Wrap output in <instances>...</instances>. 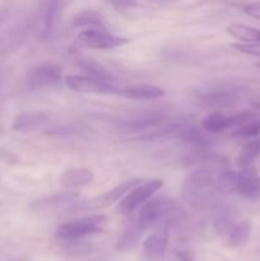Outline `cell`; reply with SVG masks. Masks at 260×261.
Returning <instances> with one entry per match:
<instances>
[{
    "mask_svg": "<svg viewBox=\"0 0 260 261\" xmlns=\"http://www.w3.org/2000/svg\"><path fill=\"white\" fill-rule=\"evenodd\" d=\"M171 227L161 222L153 227V231L142 245V257L144 261H162L165 257L170 240Z\"/></svg>",
    "mask_w": 260,
    "mask_h": 261,
    "instance_id": "obj_6",
    "label": "cell"
},
{
    "mask_svg": "<svg viewBox=\"0 0 260 261\" xmlns=\"http://www.w3.org/2000/svg\"><path fill=\"white\" fill-rule=\"evenodd\" d=\"M195 97L203 106L209 109H224L232 106L239 99L240 89L227 84H212L199 89Z\"/></svg>",
    "mask_w": 260,
    "mask_h": 261,
    "instance_id": "obj_3",
    "label": "cell"
},
{
    "mask_svg": "<svg viewBox=\"0 0 260 261\" xmlns=\"http://www.w3.org/2000/svg\"><path fill=\"white\" fill-rule=\"evenodd\" d=\"M121 97L134 101H152V99L162 98L165 96V89L154 84H134V86L125 87L119 89Z\"/></svg>",
    "mask_w": 260,
    "mask_h": 261,
    "instance_id": "obj_16",
    "label": "cell"
},
{
    "mask_svg": "<svg viewBox=\"0 0 260 261\" xmlns=\"http://www.w3.org/2000/svg\"><path fill=\"white\" fill-rule=\"evenodd\" d=\"M76 129L71 125H55V126L47 129L46 134L47 135H55V137H63V135H71L75 134Z\"/></svg>",
    "mask_w": 260,
    "mask_h": 261,
    "instance_id": "obj_28",
    "label": "cell"
},
{
    "mask_svg": "<svg viewBox=\"0 0 260 261\" xmlns=\"http://www.w3.org/2000/svg\"><path fill=\"white\" fill-rule=\"evenodd\" d=\"M260 154V139H252L250 142H247L244 147L240 150L239 158H237V162L241 167H247V166L251 165L255 160L257 158V155Z\"/></svg>",
    "mask_w": 260,
    "mask_h": 261,
    "instance_id": "obj_25",
    "label": "cell"
},
{
    "mask_svg": "<svg viewBox=\"0 0 260 261\" xmlns=\"http://www.w3.org/2000/svg\"><path fill=\"white\" fill-rule=\"evenodd\" d=\"M227 33L231 37L241 41L242 43L260 42V30L242 23H232L226 28Z\"/></svg>",
    "mask_w": 260,
    "mask_h": 261,
    "instance_id": "obj_24",
    "label": "cell"
},
{
    "mask_svg": "<svg viewBox=\"0 0 260 261\" xmlns=\"http://www.w3.org/2000/svg\"><path fill=\"white\" fill-rule=\"evenodd\" d=\"M28 23L25 20L18 22L9 30L0 33V64L7 59L12 51L19 47L27 36Z\"/></svg>",
    "mask_w": 260,
    "mask_h": 261,
    "instance_id": "obj_10",
    "label": "cell"
},
{
    "mask_svg": "<svg viewBox=\"0 0 260 261\" xmlns=\"http://www.w3.org/2000/svg\"><path fill=\"white\" fill-rule=\"evenodd\" d=\"M162 180H149L145 182H139L135 185L124 198L121 199L119 205V212L122 216H130L137 209H139L147 200H149L160 189H162Z\"/></svg>",
    "mask_w": 260,
    "mask_h": 261,
    "instance_id": "obj_4",
    "label": "cell"
},
{
    "mask_svg": "<svg viewBox=\"0 0 260 261\" xmlns=\"http://www.w3.org/2000/svg\"><path fill=\"white\" fill-rule=\"evenodd\" d=\"M65 84L69 89L78 93L86 94H117L119 89L112 86V83L99 81L89 75H68Z\"/></svg>",
    "mask_w": 260,
    "mask_h": 261,
    "instance_id": "obj_9",
    "label": "cell"
},
{
    "mask_svg": "<svg viewBox=\"0 0 260 261\" xmlns=\"http://www.w3.org/2000/svg\"><path fill=\"white\" fill-rule=\"evenodd\" d=\"M63 78V69L53 61H42L28 70L25 87L28 91H42L58 86Z\"/></svg>",
    "mask_w": 260,
    "mask_h": 261,
    "instance_id": "obj_2",
    "label": "cell"
},
{
    "mask_svg": "<svg viewBox=\"0 0 260 261\" xmlns=\"http://www.w3.org/2000/svg\"><path fill=\"white\" fill-rule=\"evenodd\" d=\"M178 139H181V142L185 145H188L189 148H191L194 152V154H198V153H205L208 152L209 148L213 144V139L209 138L205 134V130H201L199 127L194 126V125H186L181 133L178 134Z\"/></svg>",
    "mask_w": 260,
    "mask_h": 261,
    "instance_id": "obj_12",
    "label": "cell"
},
{
    "mask_svg": "<svg viewBox=\"0 0 260 261\" xmlns=\"http://www.w3.org/2000/svg\"><path fill=\"white\" fill-rule=\"evenodd\" d=\"M81 45L94 50H112L129 42V38L110 33L106 28H88L79 32Z\"/></svg>",
    "mask_w": 260,
    "mask_h": 261,
    "instance_id": "obj_5",
    "label": "cell"
},
{
    "mask_svg": "<svg viewBox=\"0 0 260 261\" xmlns=\"http://www.w3.org/2000/svg\"><path fill=\"white\" fill-rule=\"evenodd\" d=\"M139 182H142V180H139V178H132V180L124 181V182H121L120 185L105 191L101 195L94 196V198L88 199V200L84 201L79 200V203L76 204V208L86 209V211H98V209L107 208V206L112 205V204L116 203L117 200L124 198V196Z\"/></svg>",
    "mask_w": 260,
    "mask_h": 261,
    "instance_id": "obj_7",
    "label": "cell"
},
{
    "mask_svg": "<svg viewBox=\"0 0 260 261\" xmlns=\"http://www.w3.org/2000/svg\"><path fill=\"white\" fill-rule=\"evenodd\" d=\"M255 66H256V68H259V69H260V61H257V63L255 64Z\"/></svg>",
    "mask_w": 260,
    "mask_h": 261,
    "instance_id": "obj_32",
    "label": "cell"
},
{
    "mask_svg": "<svg viewBox=\"0 0 260 261\" xmlns=\"http://www.w3.org/2000/svg\"><path fill=\"white\" fill-rule=\"evenodd\" d=\"M167 204L168 198H165V196H152L149 200L145 201L140 206L137 218H135L140 228L145 232L147 229L153 228L158 223H161L165 218Z\"/></svg>",
    "mask_w": 260,
    "mask_h": 261,
    "instance_id": "obj_8",
    "label": "cell"
},
{
    "mask_svg": "<svg viewBox=\"0 0 260 261\" xmlns=\"http://www.w3.org/2000/svg\"><path fill=\"white\" fill-rule=\"evenodd\" d=\"M245 14H247L249 17L255 18V19L260 20V3H251V4H247L244 7Z\"/></svg>",
    "mask_w": 260,
    "mask_h": 261,
    "instance_id": "obj_31",
    "label": "cell"
},
{
    "mask_svg": "<svg viewBox=\"0 0 260 261\" xmlns=\"http://www.w3.org/2000/svg\"><path fill=\"white\" fill-rule=\"evenodd\" d=\"M76 63H78V65L81 66V69L87 74V75L93 76V78L99 79V81L107 82V83H112V82H114L112 74L110 73L101 63L94 60L93 58L78 55L76 56Z\"/></svg>",
    "mask_w": 260,
    "mask_h": 261,
    "instance_id": "obj_19",
    "label": "cell"
},
{
    "mask_svg": "<svg viewBox=\"0 0 260 261\" xmlns=\"http://www.w3.org/2000/svg\"><path fill=\"white\" fill-rule=\"evenodd\" d=\"M48 120H50V114L46 111L23 112L13 120L12 129L18 133H31L45 126Z\"/></svg>",
    "mask_w": 260,
    "mask_h": 261,
    "instance_id": "obj_13",
    "label": "cell"
},
{
    "mask_svg": "<svg viewBox=\"0 0 260 261\" xmlns=\"http://www.w3.org/2000/svg\"><path fill=\"white\" fill-rule=\"evenodd\" d=\"M143 233H144V231L140 228L139 224L134 219L132 223L127 224L126 228L124 229L121 236L117 240L116 250L120 252H129L135 250L139 245L140 240H142Z\"/></svg>",
    "mask_w": 260,
    "mask_h": 261,
    "instance_id": "obj_18",
    "label": "cell"
},
{
    "mask_svg": "<svg viewBox=\"0 0 260 261\" xmlns=\"http://www.w3.org/2000/svg\"><path fill=\"white\" fill-rule=\"evenodd\" d=\"M213 218H212V224H213L214 231L217 232L221 236H226L228 233V231L231 229V227L233 226L236 222H235V216L233 211L228 206L224 205H218L216 209H213Z\"/></svg>",
    "mask_w": 260,
    "mask_h": 261,
    "instance_id": "obj_21",
    "label": "cell"
},
{
    "mask_svg": "<svg viewBox=\"0 0 260 261\" xmlns=\"http://www.w3.org/2000/svg\"><path fill=\"white\" fill-rule=\"evenodd\" d=\"M170 261H195L194 254L189 250H176L171 254Z\"/></svg>",
    "mask_w": 260,
    "mask_h": 261,
    "instance_id": "obj_30",
    "label": "cell"
},
{
    "mask_svg": "<svg viewBox=\"0 0 260 261\" xmlns=\"http://www.w3.org/2000/svg\"><path fill=\"white\" fill-rule=\"evenodd\" d=\"M236 193L246 199H257L260 196V175L250 166L237 172Z\"/></svg>",
    "mask_w": 260,
    "mask_h": 261,
    "instance_id": "obj_11",
    "label": "cell"
},
{
    "mask_svg": "<svg viewBox=\"0 0 260 261\" xmlns=\"http://www.w3.org/2000/svg\"><path fill=\"white\" fill-rule=\"evenodd\" d=\"M232 135L236 138H245V139H250V138L259 137L260 135V119L256 116V117H254V119L246 121L245 124L235 127Z\"/></svg>",
    "mask_w": 260,
    "mask_h": 261,
    "instance_id": "obj_26",
    "label": "cell"
},
{
    "mask_svg": "<svg viewBox=\"0 0 260 261\" xmlns=\"http://www.w3.org/2000/svg\"><path fill=\"white\" fill-rule=\"evenodd\" d=\"M166 121V116L161 112H148L139 116L124 120L120 124V127L126 132H144L148 133Z\"/></svg>",
    "mask_w": 260,
    "mask_h": 261,
    "instance_id": "obj_14",
    "label": "cell"
},
{
    "mask_svg": "<svg viewBox=\"0 0 260 261\" xmlns=\"http://www.w3.org/2000/svg\"><path fill=\"white\" fill-rule=\"evenodd\" d=\"M201 129L205 130L206 133L211 134H219L226 130L232 127V120L231 116H226L219 112H212V114L206 115L203 120H201Z\"/></svg>",
    "mask_w": 260,
    "mask_h": 261,
    "instance_id": "obj_23",
    "label": "cell"
},
{
    "mask_svg": "<svg viewBox=\"0 0 260 261\" xmlns=\"http://www.w3.org/2000/svg\"><path fill=\"white\" fill-rule=\"evenodd\" d=\"M79 200H81L79 194L69 190L54 194L48 198L37 200L33 204V206H37L38 209H56L61 208V206H74V208H76V204L79 203Z\"/></svg>",
    "mask_w": 260,
    "mask_h": 261,
    "instance_id": "obj_17",
    "label": "cell"
},
{
    "mask_svg": "<svg viewBox=\"0 0 260 261\" xmlns=\"http://www.w3.org/2000/svg\"><path fill=\"white\" fill-rule=\"evenodd\" d=\"M106 2L119 12L133 9L138 4V0H106Z\"/></svg>",
    "mask_w": 260,
    "mask_h": 261,
    "instance_id": "obj_29",
    "label": "cell"
},
{
    "mask_svg": "<svg viewBox=\"0 0 260 261\" xmlns=\"http://www.w3.org/2000/svg\"><path fill=\"white\" fill-rule=\"evenodd\" d=\"M71 27L74 28H106V22L102 14L97 10L86 9L76 13L71 18Z\"/></svg>",
    "mask_w": 260,
    "mask_h": 261,
    "instance_id": "obj_20",
    "label": "cell"
},
{
    "mask_svg": "<svg viewBox=\"0 0 260 261\" xmlns=\"http://www.w3.org/2000/svg\"><path fill=\"white\" fill-rule=\"evenodd\" d=\"M93 180L94 175L92 170L87 167H73L61 173L59 182L66 190H74L91 185Z\"/></svg>",
    "mask_w": 260,
    "mask_h": 261,
    "instance_id": "obj_15",
    "label": "cell"
},
{
    "mask_svg": "<svg viewBox=\"0 0 260 261\" xmlns=\"http://www.w3.org/2000/svg\"><path fill=\"white\" fill-rule=\"evenodd\" d=\"M106 218L103 216H89L74 219L60 224L56 229V239L59 241L84 240L86 237L99 233L103 229Z\"/></svg>",
    "mask_w": 260,
    "mask_h": 261,
    "instance_id": "obj_1",
    "label": "cell"
},
{
    "mask_svg": "<svg viewBox=\"0 0 260 261\" xmlns=\"http://www.w3.org/2000/svg\"><path fill=\"white\" fill-rule=\"evenodd\" d=\"M250 236H251V223L245 219V221L236 222L231 227L228 233L226 234V240L228 246L241 247L244 245H246Z\"/></svg>",
    "mask_w": 260,
    "mask_h": 261,
    "instance_id": "obj_22",
    "label": "cell"
},
{
    "mask_svg": "<svg viewBox=\"0 0 260 261\" xmlns=\"http://www.w3.org/2000/svg\"><path fill=\"white\" fill-rule=\"evenodd\" d=\"M232 47L236 48L237 51L246 55L251 56H260V42H252V43H233Z\"/></svg>",
    "mask_w": 260,
    "mask_h": 261,
    "instance_id": "obj_27",
    "label": "cell"
}]
</instances>
